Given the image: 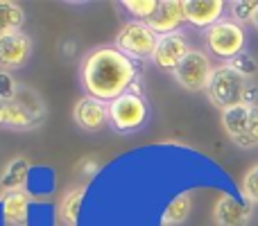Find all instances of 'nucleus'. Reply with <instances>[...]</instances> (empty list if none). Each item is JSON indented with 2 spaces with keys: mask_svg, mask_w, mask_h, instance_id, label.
Wrapping results in <instances>:
<instances>
[{
  "mask_svg": "<svg viewBox=\"0 0 258 226\" xmlns=\"http://www.w3.org/2000/svg\"><path fill=\"white\" fill-rule=\"evenodd\" d=\"M236 147H240V149H256L258 147V107L254 111V118H251L249 129H247L245 136L236 142Z\"/></svg>",
  "mask_w": 258,
  "mask_h": 226,
  "instance_id": "obj_25",
  "label": "nucleus"
},
{
  "mask_svg": "<svg viewBox=\"0 0 258 226\" xmlns=\"http://www.w3.org/2000/svg\"><path fill=\"white\" fill-rule=\"evenodd\" d=\"M21 86L23 84H18L14 72L0 70V102H14L21 93Z\"/></svg>",
  "mask_w": 258,
  "mask_h": 226,
  "instance_id": "obj_24",
  "label": "nucleus"
},
{
  "mask_svg": "<svg viewBox=\"0 0 258 226\" xmlns=\"http://www.w3.org/2000/svg\"><path fill=\"white\" fill-rule=\"evenodd\" d=\"M30 161L25 156H12L0 170V195H9L16 190H25L27 179H30Z\"/></svg>",
  "mask_w": 258,
  "mask_h": 226,
  "instance_id": "obj_14",
  "label": "nucleus"
},
{
  "mask_svg": "<svg viewBox=\"0 0 258 226\" xmlns=\"http://www.w3.org/2000/svg\"><path fill=\"white\" fill-rule=\"evenodd\" d=\"M36 127H39L36 118L18 100L0 102V129H7V131H30V129H36Z\"/></svg>",
  "mask_w": 258,
  "mask_h": 226,
  "instance_id": "obj_16",
  "label": "nucleus"
},
{
  "mask_svg": "<svg viewBox=\"0 0 258 226\" xmlns=\"http://www.w3.org/2000/svg\"><path fill=\"white\" fill-rule=\"evenodd\" d=\"M150 118V104L145 95L125 93L118 100L109 102V127L118 133H132L145 127Z\"/></svg>",
  "mask_w": 258,
  "mask_h": 226,
  "instance_id": "obj_4",
  "label": "nucleus"
},
{
  "mask_svg": "<svg viewBox=\"0 0 258 226\" xmlns=\"http://www.w3.org/2000/svg\"><path fill=\"white\" fill-rule=\"evenodd\" d=\"M202 39H204L206 52L211 57L220 59L222 63H229L238 54L247 52V30L238 23H233L231 18H222L213 27H209L202 34Z\"/></svg>",
  "mask_w": 258,
  "mask_h": 226,
  "instance_id": "obj_3",
  "label": "nucleus"
},
{
  "mask_svg": "<svg viewBox=\"0 0 258 226\" xmlns=\"http://www.w3.org/2000/svg\"><path fill=\"white\" fill-rule=\"evenodd\" d=\"M251 27L258 32V12H256V16H254V23H251Z\"/></svg>",
  "mask_w": 258,
  "mask_h": 226,
  "instance_id": "obj_27",
  "label": "nucleus"
},
{
  "mask_svg": "<svg viewBox=\"0 0 258 226\" xmlns=\"http://www.w3.org/2000/svg\"><path fill=\"white\" fill-rule=\"evenodd\" d=\"M32 52H34V43L23 30L0 34V70L14 72L25 68L32 59Z\"/></svg>",
  "mask_w": 258,
  "mask_h": 226,
  "instance_id": "obj_7",
  "label": "nucleus"
},
{
  "mask_svg": "<svg viewBox=\"0 0 258 226\" xmlns=\"http://www.w3.org/2000/svg\"><path fill=\"white\" fill-rule=\"evenodd\" d=\"M138 75V63L122 54L116 45H98L80 61L82 89L86 95L102 102H113L129 93Z\"/></svg>",
  "mask_w": 258,
  "mask_h": 226,
  "instance_id": "obj_1",
  "label": "nucleus"
},
{
  "mask_svg": "<svg viewBox=\"0 0 258 226\" xmlns=\"http://www.w3.org/2000/svg\"><path fill=\"white\" fill-rule=\"evenodd\" d=\"M77 172L84 174L86 179L93 177V174L98 172V163H95L93 156H89V159H82V161H80V165H77Z\"/></svg>",
  "mask_w": 258,
  "mask_h": 226,
  "instance_id": "obj_26",
  "label": "nucleus"
},
{
  "mask_svg": "<svg viewBox=\"0 0 258 226\" xmlns=\"http://www.w3.org/2000/svg\"><path fill=\"white\" fill-rule=\"evenodd\" d=\"M122 7L129 12V16H134V21L147 23L159 9V0H125Z\"/></svg>",
  "mask_w": 258,
  "mask_h": 226,
  "instance_id": "obj_21",
  "label": "nucleus"
},
{
  "mask_svg": "<svg viewBox=\"0 0 258 226\" xmlns=\"http://www.w3.org/2000/svg\"><path fill=\"white\" fill-rule=\"evenodd\" d=\"M227 7L229 3H224V0H183L186 23H190L192 27L204 32L222 21Z\"/></svg>",
  "mask_w": 258,
  "mask_h": 226,
  "instance_id": "obj_11",
  "label": "nucleus"
},
{
  "mask_svg": "<svg viewBox=\"0 0 258 226\" xmlns=\"http://www.w3.org/2000/svg\"><path fill=\"white\" fill-rule=\"evenodd\" d=\"M186 23V12H183V0H159V9L154 16L147 21V25L159 36L179 32Z\"/></svg>",
  "mask_w": 258,
  "mask_h": 226,
  "instance_id": "obj_12",
  "label": "nucleus"
},
{
  "mask_svg": "<svg viewBox=\"0 0 258 226\" xmlns=\"http://www.w3.org/2000/svg\"><path fill=\"white\" fill-rule=\"evenodd\" d=\"M25 25V9L21 3L14 0H0V34L21 32Z\"/></svg>",
  "mask_w": 258,
  "mask_h": 226,
  "instance_id": "obj_18",
  "label": "nucleus"
},
{
  "mask_svg": "<svg viewBox=\"0 0 258 226\" xmlns=\"http://www.w3.org/2000/svg\"><path fill=\"white\" fill-rule=\"evenodd\" d=\"M84 195H86V186H75L71 190L63 192L61 201L57 206V215L66 226H77V217H80V206L84 201Z\"/></svg>",
  "mask_w": 258,
  "mask_h": 226,
  "instance_id": "obj_17",
  "label": "nucleus"
},
{
  "mask_svg": "<svg viewBox=\"0 0 258 226\" xmlns=\"http://www.w3.org/2000/svg\"><path fill=\"white\" fill-rule=\"evenodd\" d=\"M227 9L231 12V21L245 27L254 23V16L258 12V0H233V3H229Z\"/></svg>",
  "mask_w": 258,
  "mask_h": 226,
  "instance_id": "obj_20",
  "label": "nucleus"
},
{
  "mask_svg": "<svg viewBox=\"0 0 258 226\" xmlns=\"http://www.w3.org/2000/svg\"><path fill=\"white\" fill-rule=\"evenodd\" d=\"M256 107L258 104H236V107H229L224 111H220V124H222L224 133L233 140V145L247 133Z\"/></svg>",
  "mask_w": 258,
  "mask_h": 226,
  "instance_id": "obj_13",
  "label": "nucleus"
},
{
  "mask_svg": "<svg viewBox=\"0 0 258 226\" xmlns=\"http://www.w3.org/2000/svg\"><path fill=\"white\" fill-rule=\"evenodd\" d=\"M73 120L82 131H102L109 124V102L95 100L91 95H82L73 107Z\"/></svg>",
  "mask_w": 258,
  "mask_h": 226,
  "instance_id": "obj_10",
  "label": "nucleus"
},
{
  "mask_svg": "<svg viewBox=\"0 0 258 226\" xmlns=\"http://www.w3.org/2000/svg\"><path fill=\"white\" fill-rule=\"evenodd\" d=\"M206 98L220 111L236 104H258V86L245 80L229 63H218L206 86Z\"/></svg>",
  "mask_w": 258,
  "mask_h": 226,
  "instance_id": "obj_2",
  "label": "nucleus"
},
{
  "mask_svg": "<svg viewBox=\"0 0 258 226\" xmlns=\"http://www.w3.org/2000/svg\"><path fill=\"white\" fill-rule=\"evenodd\" d=\"M190 50H192L190 41L181 30L172 32V34H163L159 36V43H156L154 54H152V63L156 68H161V70L174 72Z\"/></svg>",
  "mask_w": 258,
  "mask_h": 226,
  "instance_id": "obj_8",
  "label": "nucleus"
},
{
  "mask_svg": "<svg viewBox=\"0 0 258 226\" xmlns=\"http://www.w3.org/2000/svg\"><path fill=\"white\" fill-rule=\"evenodd\" d=\"M156 43H159V34L143 21H127L118 30L116 41H113V45L136 63L152 59Z\"/></svg>",
  "mask_w": 258,
  "mask_h": 226,
  "instance_id": "obj_5",
  "label": "nucleus"
},
{
  "mask_svg": "<svg viewBox=\"0 0 258 226\" xmlns=\"http://www.w3.org/2000/svg\"><path fill=\"white\" fill-rule=\"evenodd\" d=\"M240 197L251 206H258V163L251 165L240 179Z\"/></svg>",
  "mask_w": 258,
  "mask_h": 226,
  "instance_id": "obj_22",
  "label": "nucleus"
},
{
  "mask_svg": "<svg viewBox=\"0 0 258 226\" xmlns=\"http://www.w3.org/2000/svg\"><path fill=\"white\" fill-rule=\"evenodd\" d=\"M254 217V206L247 204L242 197H233L229 192L218 197L213 206L215 226H249Z\"/></svg>",
  "mask_w": 258,
  "mask_h": 226,
  "instance_id": "obj_9",
  "label": "nucleus"
},
{
  "mask_svg": "<svg viewBox=\"0 0 258 226\" xmlns=\"http://www.w3.org/2000/svg\"><path fill=\"white\" fill-rule=\"evenodd\" d=\"M229 66H231L236 72H240V75L245 77V80L254 82L256 70H258V61H256V57H254L251 52H242V54H238L236 59H231V61H229Z\"/></svg>",
  "mask_w": 258,
  "mask_h": 226,
  "instance_id": "obj_23",
  "label": "nucleus"
},
{
  "mask_svg": "<svg viewBox=\"0 0 258 226\" xmlns=\"http://www.w3.org/2000/svg\"><path fill=\"white\" fill-rule=\"evenodd\" d=\"M0 204H3L5 222L9 226H27L30 219V204L32 195L27 190H16L9 195H0Z\"/></svg>",
  "mask_w": 258,
  "mask_h": 226,
  "instance_id": "obj_15",
  "label": "nucleus"
},
{
  "mask_svg": "<svg viewBox=\"0 0 258 226\" xmlns=\"http://www.w3.org/2000/svg\"><path fill=\"white\" fill-rule=\"evenodd\" d=\"M213 61H211V54L204 52L200 48H192L190 52L186 54L181 63L177 66V70L172 72L174 82L181 86L188 93H206V86L211 82V75H213Z\"/></svg>",
  "mask_w": 258,
  "mask_h": 226,
  "instance_id": "obj_6",
  "label": "nucleus"
},
{
  "mask_svg": "<svg viewBox=\"0 0 258 226\" xmlns=\"http://www.w3.org/2000/svg\"><path fill=\"white\" fill-rule=\"evenodd\" d=\"M192 210V197L188 192H179L177 197L170 199V204L165 206L163 213V226H179L188 219Z\"/></svg>",
  "mask_w": 258,
  "mask_h": 226,
  "instance_id": "obj_19",
  "label": "nucleus"
}]
</instances>
